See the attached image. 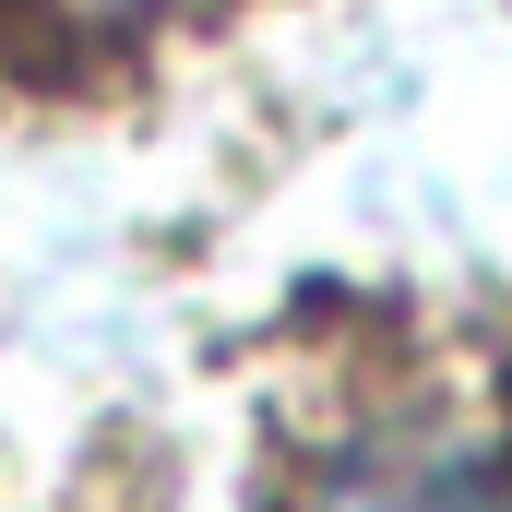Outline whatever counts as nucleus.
Masks as SVG:
<instances>
[{"instance_id": "f257e3e1", "label": "nucleus", "mask_w": 512, "mask_h": 512, "mask_svg": "<svg viewBox=\"0 0 512 512\" xmlns=\"http://www.w3.org/2000/svg\"><path fill=\"white\" fill-rule=\"evenodd\" d=\"M298 512H512V453L453 417H393L370 441H346Z\"/></svg>"}, {"instance_id": "f03ea898", "label": "nucleus", "mask_w": 512, "mask_h": 512, "mask_svg": "<svg viewBox=\"0 0 512 512\" xmlns=\"http://www.w3.org/2000/svg\"><path fill=\"white\" fill-rule=\"evenodd\" d=\"M96 12H131V0H96Z\"/></svg>"}]
</instances>
